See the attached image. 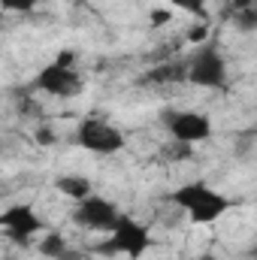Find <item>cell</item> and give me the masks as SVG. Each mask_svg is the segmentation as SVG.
I'll return each instance as SVG.
<instances>
[{"mask_svg": "<svg viewBox=\"0 0 257 260\" xmlns=\"http://www.w3.org/2000/svg\"><path fill=\"white\" fill-rule=\"evenodd\" d=\"M170 203L179 206L191 224H215L221 221L227 212H230V197L215 191L209 182H188V185H179L173 194H170Z\"/></svg>", "mask_w": 257, "mask_h": 260, "instance_id": "obj_1", "label": "cell"}, {"mask_svg": "<svg viewBox=\"0 0 257 260\" xmlns=\"http://www.w3.org/2000/svg\"><path fill=\"white\" fill-rule=\"evenodd\" d=\"M151 245H154L151 230H148L142 221H136L133 215H124V212H121V218H118L115 227L109 230V239H106L97 251H100V254H124V257H130V260H139Z\"/></svg>", "mask_w": 257, "mask_h": 260, "instance_id": "obj_2", "label": "cell"}, {"mask_svg": "<svg viewBox=\"0 0 257 260\" xmlns=\"http://www.w3.org/2000/svg\"><path fill=\"white\" fill-rule=\"evenodd\" d=\"M73 142H76L82 151H91V154H97V157L118 154V151L127 145L124 133L115 127V124L103 121V118H82V121L76 124Z\"/></svg>", "mask_w": 257, "mask_h": 260, "instance_id": "obj_3", "label": "cell"}, {"mask_svg": "<svg viewBox=\"0 0 257 260\" xmlns=\"http://www.w3.org/2000/svg\"><path fill=\"white\" fill-rule=\"evenodd\" d=\"M227 79H230V70H227V58L221 55L218 46L206 43L188 58V82L197 88H212V91H221L227 88Z\"/></svg>", "mask_w": 257, "mask_h": 260, "instance_id": "obj_4", "label": "cell"}, {"mask_svg": "<svg viewBox=\"0 0 257 260\" xmlns=\"http://www.w3.org/2000/svg\"><path fill=\"white\" fill-rule=\"evenodd\" d=\"M160 124L167 127L173 142L200 145L212 139V118L194 109H160Z\"/></svg>", "mask_w": 257, "mask_h": 260, "instance_id": "obj_5", "label": "cell"}, {"mask_svg": "<svg viewBox=\"0 0 257 260\" xmlns=\"http://www.w3.org/2000/svg\"><path fill=\"white\" fill-rule=\"evenodd\" d=\"M34 88L49 94V97H58V100H73L85 91V79L76 67H61V64H52L43 67L34 79Z\"/></svg>", "mask_w": 257, "mask_h": 260, "instance_id": "obj_6", "label": "cell"}, {"mask_svg": "<svg viewBox=\"0 0 257 260\" xmlns=\"http://www.w3.org/2000/svg\"><path fill=\"white\" fill-rule=\"evenodd\" d=\"M0 227H3V233H6L15 245H27L37 233L46 230V221L40 218V212H37L30 203H15V206L3 209Z\"/></svg>", "mask_w": 257, "mask_h": 260, "instance_id": "obj_7", "label": "cell"}, {"mask_svg": "<svg viewBox=\"0 0 257 260\" xmlns=\"http://www.w3.org/2000/svg\"><path fill=\"white\" fill-rule=\"evenodd\" d=\"M118 218H121L118 206H115L112 200L100 197V194H91V197H85V200H79L76 209H73V221H76L79 227L97 230V233H109Z\"/></svg>", "mask_w": 257, "mask_h": 260, "instance_id": "obj_8", "label": "cell"}, {"mask_svg": "<svg viewBox=\"0 0 257 260\" xmlns=\"http://www.w3.org/2000/svg\"><path fill=\"white\" fill-rule=\"evenodd\" d=\"M142 82L148 85H176V82H188V61H173V64H160L154 70H148L142 76Z\"/></svg>", "mask_w": 257, "mask_h": 260, "instance_id": "obj_9", "label": "cell"}, {"mask_svg": "<svg viewBox=\"0 0 257 260\" xmlns=\"http://www.w3.org/2000/svg\"><path fill=\"white\" fill-rule=\"evenodd\" d=\"M55 191L58 194H64L67 200H73V203H79V200H85V197H91V179H85V176H76V173H67V176H58L55 179Z\"/></svg>", "mask_w": 257, "mask_h": 260, "instance_id": "obj_10", "label": "cell"}, {"mask_svg": "<svg viewBox=\"0 0 257 260\" xmlns=\"http://www.w3.org/2000/svg\"><path fill=\"white\" fill-rule=\"evenodd\" d=\"M40 254L46 260H64L70 254V245H67V239L58 230H49V236L40 242Z\"/></svg>", "mask_w": 257, "mask_h": 260, "instance_id": "obj_11", "label": "cell"}, {"mask_svg": "<svg viewBox=\"0 0 257 260\" xmlns=\"http://www.w3.org/2000/svg\"><path fill=\"white\" fill-rule=\"evenodd\" d=\"M233 24H236L242 34L257 30V9L254 6H251V9H236V12H233Z\"/></svg>", "mask_w": 257, "mask_h": 260, "instance_id": "obj_12", "label": "cell"}, {"mask_svg": "<svg viewBox=\"0 0 257 260\" xmlns=\"http://www.w3.org/2000/svg\"><path fill=\"white\" fill-rule=\"evenodd\" d=\"M164 154H167V160H170V164H182V160H191L194 145H185V142H173L170 148H164Z\"/></svg>", "mask_w": 257, "mask_h": 260, "instance_id": "obj_13", "label": "cell"}, {"mask_svg": "<svg viewBox=\"0 0 257 260\" xmlns=\"http://www.w3.org/2000/svg\"><path fill=\"white\" fill-rule=\"evenodd\" d=\"M173 9H182V12H191L197 18H206V0H167Z\"/></svg>", "mask_w": 257, "mask_h": 260, "instance_id": "obj_14", "label": "cell"}, {"mask_svg": "<svg viewBox=\"0 0 257 260\" xmlns=\"http://www.w3.org/2000/svg\"><path fill=\"white\" fill-rule=\"evenodd\" d=\"M0 6L6 9V12H34L37 9V0H0Z\"/></svg>", "mask_w": 257, "mask_h": 260, "instance_id": "obj_15", "label": "cell"}, {"mask_svg": "<svg viewBox=\"0 0 257 260\" xmlns=\"http://www.w3.org/2000/svg\"><path fill=\"white\" fill-rule=\"evenodd\" d=\"M170 21H173V9L157 6V9L148 12V24H151V27H164V24H170Z\"/></svg>", "mask_w": 257, "mask_h": 260, "instance_id": "obj_16", "label": "cell"}, {"mask_svg": "<svg viewBox=\"0 0 257 260\" xmlns=\"http://www.w3.org/2000/svg\"><path fill=\"white\" fill-rule=\"evenodd\" d=\"M206 37H209V24H206V21L185 30V40H188V43H197V46H206Z\"/></svg>", "mask_w": 257, "mask_h": 260, "instance_id": "obj_17", "label": "cell"}, {"mask_svg": "<svg viewBox=\"0 0 257 260\" xmlns=\"http://www.w3.org/2000/svg\"><path fill=\"white\" fill-rule=\"evenodd\" d=\"M37 142H40V145H52V142H55V130L52 127H40L37 130Z\"/></svg>", "mask_w": 257, "mask_h": 260, "instance_id": "obj_18", "label": "cell"}, {"mask_svg": "<svg viewBox=\"0 0 257 260\" xmlns=\"http://www.w3.org/2000/svg\"><path fill=\"white\" fill-rule=\"evenodd\" d=\"M55 64H61V67H76V52H70V49H64V52H58Z\"/></svg>", "mask_w": 257, "mask_h": 260, "instance_id": "obj_19", "label": "cell"}, {"mask_svg": "<svg viewBox=\"0 0 257 260\" xmlns=\"http://www.w3.org/2000/svg\"><path fill=\"white\" fill-rule=\"evenodd\" d=\"M254 6V0H230V9L236 12V9H251Z\"/></svg>", "mask_w": 257, "mask_h": 260, "instance_id": "obj_20", "label": "cell"}, {"mask_svg": "<svg viewBox=\"0 0 257 260\" xmlns=\"http://www.w3.org/2000/svg\"><path fill=\"white\" fill-rule=\"evenodd\" d=\"M188 260H218V254H215V251H203V254H194V257H188Z\"/></svg>", "mask_w": 257, "mask_h": 260, "instance_id": "obj_21", "label": "cell"}, {"mask_svg": "<svg viewBox=\"0 0 257 260\" xmlns=\"http://www.w3.org/2000/svg\"><path fill=\"white\" fill-rule=\"evenodd\" d=\"M251 257H254V260H257V245H254V248H251Z\"/></svg>", "mask_w": 257, "mask_h": 260, "instance_id": "obj_22", "label": "cell"}]
</instances>
